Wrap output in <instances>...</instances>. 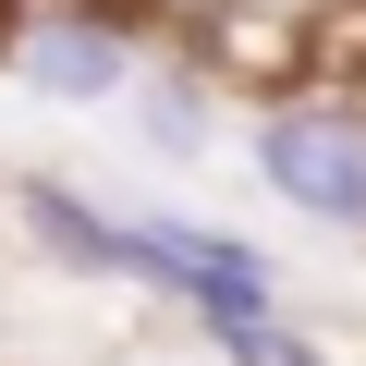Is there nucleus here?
<instances>
[{"label": "nucleus", "mask_w": 366, "mask_h": 366, "mask_svg": "<svg viewBox=\"0 0 366 366\" xmlns=\"http://www.w3.org/2000/svg\"><path fill=\"white\" fill-rule=\"evenodd\" d=\"M244 159L269 208H293L330 244H366V86H293L244 122Z\"/></svg>", "instance_id": "1"}, {"label": "nucleus", "mask_w": 366, "mask_h": 366, "mask_svg": "<svg viewBox=\"0 0 366 366\" xmlns=\"http://www.w3.org/2000/svg\"><path fill=\"white\" fill-rule=\"evenodd\" d=\"M0 74L25 98H61V110L134 98L147 86V13L134 0H13L0 13Z\"/></svg>", "instance_id": "2"}, {"label": "nucleus", "mask_w": 366, "mask_h": 366, "mask_svg": "<svg viewBox=\"0 0 366 366\" xmlns=\"http://www.w3.org/2000/svg\"><path fill=\"white\" fill-rule=\"evenodd\" d=\"M122 281L171 293V305L196 317L208 342H220V330H257V317H281V269H269V244H244V232H208V220H171V208L122 220Z\"/></svg>", "instance_id": "3"}, {"label": "nucleus", "mask_w": 366, "mask_h": 366, "mask_svg": "<svg viewBox=\"0 0 366 366\" xmlns=\"http://www.w3.org/2000/svg\"><path fill=\"white\" fill-rule=\"evenodd\" d=\"M13 220H25V244H37L61 281H122V220L86 208L61 171H13Z\"/></svg>", "instance_id": "4"}, {"label": "nucleus", "mask_w": 366, "mask_h": 366, "mask_svg": "<svg viewBox=\"0 0 366 366\" xmlns=\"http://www.w3.org/2000/svg\"><path fill=\"white\" fill-rule=\"evenodd\" d=\"M134 134H147L159 159H196V147L220 134V110H208V61H147V86H134Z\"/></svg>", "instance_id": "5"}, {"label": "nucleus", "mask_w": 366, "mask_h": 366, "mask_svg": "<svg viewBox=\"0 0 366 366\" xmlns=\"http://www.w3.org/2000/svg\"><path fill=\"white\" fill-rule=\"evenodd\" d=\"M208 354H220V366H330V342H317V330H293V317H257V330H220Z\"/></svg>", "instance_id": "6"}, {"label": "nucleus", "mask_w": 366, "mask_h": 366, "mask_svg": "<svg viewBox=\"0 0 366 366\" xmlns=\"http://www.w3.org/2000/svg\"><path fill=\"white\" fill-rule=\"evenodd\" d=\"M208 13H232V25H257V37H305L317 13H342V0H208Z\"/></svg>", "instance_id": "7"}]
</instances>
